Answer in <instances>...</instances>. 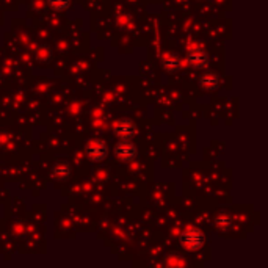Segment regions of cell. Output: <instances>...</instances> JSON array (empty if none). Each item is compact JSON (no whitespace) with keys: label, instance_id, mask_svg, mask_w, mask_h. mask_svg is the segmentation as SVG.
<instances>
[{"label":"cell","instance_id":"1","mask_svg":"<svg viewBox=\"0 0 268 268\" xmlns=\"http://www.w3.org/2000/svg\"><path fill=\"white\" fill-rule=\"evenodd\" d=\"M182 243L187 250L190 251H196L204 245V235L201 231L198 229H187L182 234Z\"/></svg>","mask_w":268,"mask_h":268},{"label":"cell","instance_id":"2","mask_svg":"<svg viewBox=\"0 0 268 268\" xmlns=\"http://www.w3.org/2000/svg\"><path fill=\"white\" fill-rule=\"evenodd\" d=\"M114 154L119 160H123V162H130L135 159L137 156V147L129 143V141H124V143H119L114 149Z\"/></svg>","mask_w":268,"mask_h":268},{"label":"cell","instance_id":"3","mask_svg":"<svg viewBox=\"0 0 268 268\" xmlns=\"http://www.w3.org/2000/svg\"><path fill=\"white\" fill-rule=\"evenodd\" d=\"M86 154L91 160L101 162L107 156V147L102 141H89L88 146H86Z\"/></svg>","mask_w":268,"mask_h":268},{"label":"cell","instance_id":"4","mask_svg":"<svg viewBox=\"0 0 268 268\" xmlns=\"http://www.w3.org/2000/svg\"><path fill=\"white\" fill-rule=\"evenodd\" d=\"M114 133H116V137H119V138L129 140L130 137H133V133H135V127H133L132 123H129V121H123V123H119V124L116 126Z\"/></svg>","mask_w":268,"mask_h":268},{"label":"cell","instance_id":"5","mask_svg":"<svg viewBox=\"0 0 268 268\" xmlns=\"http://www.w3.org/2000/svg\"><path fill=\"white\" fill-rule=\"evenodd\" d=\"M188 58H190V63L195 65L196 68H202V66L207 65V55H205L202 50H195V52H192V53L188 55Z\"/></svg>","mask_w":268,"mask_h":268},{"label":"cell","instance_id":"6","mask_svg":"<svg viewBox=\"0 0 268 268\" xmlns=\"http://www.w3.org/2000/svg\"><path fill=\"white\" fill-rule=\"evenodd\" d=\"M201 85L207 89H215L218 86V79L214 74H207L201 77Z\"/></svg>","mask_w":268,"mask_h":268},{"label":"cell","instance_id":"7","mask_svg":"<svg viewBox=\"0 0 268 268\" xmlns=\"http://www.w3.org/2000/svg\"><path fill=\"white\" fill-rule=\"evenodd\" d=\"M163 66H165V69L166 71H176L177 68H179V62H177V58L176 56H166L165 60H163Z\"/></svg>","mask_w":268,"mask_h":268},{"label":"cell","instance_id":"8","mask_svg":"<svg viewBox=\"0 0 268 268\" xmlns=\"http://www.w3.org/2000/svg\"><path fill=\"white\" fill-rule=\"evenodd\" d=\"M49 5L53 10H65L69 5V0H49Z\"/></svg>","mask_w":268,"mask_h":268},{"label":"cell","instance_id":"9","mask_svg":"<svg viewBox=\"0 0 268 268\" xmlns=\"http://www.w3.org/2000/svg\"><path fill=\"white\" fill-rule=\"evenodd\" d=\"M217 224H218L223 231H226V229L231 226V220H229L227 217H220V218H217Z\"/></svg>","mask_w":268,"mask_h":268}]
</instances>
